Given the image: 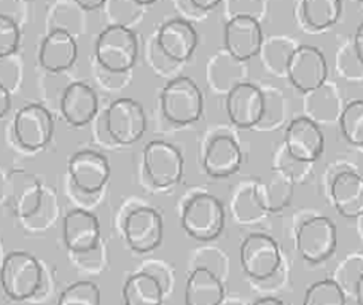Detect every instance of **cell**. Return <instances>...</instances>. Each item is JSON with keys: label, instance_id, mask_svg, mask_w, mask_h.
<instances>
[{"label": "cell", "instance_id": "cell-26", "mask_svg": "<svg viewBox=\"0 0 363 305\" xmlns=\"http://www.w3.org/2000/svg\"><path fill=\"white\" fill-rule=\"evenodd\" d=\"M302 305H347L344 289L337 280L315 282L307 289Z\"/></svg>", "mask_w": 363, "mask_h": 305}, {"label": "cell", "instance_id": "cell-10", "mask_svg": "<svg viewBox=\"0 0 363 305\" xmlns=\"http://www.w3.org/2000/svg\"><path fill=\"white\" fill-rule=\"evenodd\" d=\"M124 235L130 249L138 253L155 250L162 243V216L152 207H135L124 219Z\"/></svg>", "mask_w": 363, "mask_h": 305}, {"label": "cell", "instance_id": "cell-31", "mask_svg": "<svg viewBox=\"0 0 363 305\" xmlns=\"http://www.w3.org/2000/svg\"><path fill=\"white\" fill-rule=\"evenodd\" d=\"M11 104H12L11 91L2 81H0V118H4L9 112Z\"/></svg>", "mask_w": 363, "mask_h": 305}, {"label": "cell", "instance_id": "cell-13", "mask_svg": "<svg viewBox=\"0 0 363 305\" xmlns=\"http://www.w3.org/2000/svg\"><path fill=\"white\" fill-rule=\"evenodd\" d=\"M72 187L85 194L100 192L111 177L108 158L96 150H81L67 164Z\"/></svg>", "mask_w": 363, "mask_h": 305}, {"label": "cell", "instance_id": "cell-2", "mask_svg": "<svg viewBox=\"0 0 363 305\" xmlns=\"http://www.w3.org/2000/svg\"><path fill=\"white\" fill-rule=\"evenodd\" d=\"M162 115L173 124L188 126L196 122L204 109L200 87L188 76H179L165 84L160 96Z\"/></svg>", "mask_w": 363, "mask_h": 305}, {"label": "cell", "instance_id": "cell-6", "mask_svg": "<svg viewBox=\"0 0 363 305\" xmlns=\"http://www.w3.org/2000/svg\"><path fill=\"white\" fill-rule=\"evenodd\" d=\"M241 268L253 280H268L281 265L279 244L262 233L247 235L240 246Z\"/></svg>", "mask_w": 363, "mask_h": 305}, {"label": "cell", "instance_id": "cell-24", "mask_svg": "<svg viewBox=\"0 0 363 305\" xmlns=\"http://www.w3.org/2000/svg\"><path fill=\"white\" fill-rule=\"evenodd\" d=\"M164 295V284L149 271L133 274L123 287L124 305H162Z\"/></svg>", "mask_w": 363, "mask_h": 305}, {"label": "cell", "instance_id": "cell-35", "mask_svg": "<svg viewBox=\"0 0 363 305\" xmlns=\"http://www.w3.org/2000/svg\"><path fill=\"white\" fill-rule=\"evenodd\" d=\"M252 305H284V304H283V301H280L279 298H274V296H265V298L256 299Z\"/></svg>", "mask_w": 363, "mask_h": 305}, {"label": "cell", "instance_id": "cell-37", "mask_svg": "<svg viewBox=\"0 0 363 305\" xmlns=\"http://www.w3.org/2000/svg\"><path fill=\"white\" fill-rule=\"evenodd\" d=\"M135 2L140 4L142 6H146V5H152V4L158 2V0H135Z\"/></svg>", "mask_w": 363, "mask_h": 305}, {"label": "cell", "instance_id": "cell-7", "mask_svg": "<svg viewBox=\"0 0 363 305\" xmlns=\"http://www.w3.org/2000/svg\"><path fill=\"white\" fill-rule=\"evenodd\" d=\"M143 169L152 185L170 188L177 185L184 176L185 161L174 145L164 140H152L143 149Z\"/></svg>", "mask_w": 363, "mask_h": 305}, {"label": "cell", "instance_id": "cell-30", "mask_svg": "<svg viewBox=\"0 0 363 305\" xmlns=\"http://www.w3.org/2000/svg\"><path fill=\"white\" fill-rule=\"evenodd\" d=\"M264 0H228V12L231 17L237 15H247V17L259 18L264 12Z\"/></svg>", "mask_w": 363, "mask_h": 305}, {"label": "cell", "instance_id": "cell-28", "mask_svg": "<svg viewBox=\"0 0 363 305\" xmlns=\"http://www.w3.org/2000/svg\"><path fill=\"white\" fill-rule=\"evenodd\" d=\"M58 305H101V292L93 282H77L62 292Z\"/></svg>", "mask_w": 363, "mask_h": 305}, {"label": "cell", "instance_id": "cell-22", "mask_svg": "<svg viewBox=\"0 0 363 305\" xmlns=\"http://www.w3.org/2000/svg\"><path fill=\"white\" fill-rule=\"evenodd\" d=\"M9 200L13 213L18 218H32L43 200V189L39 179L26 172H13L9 177Z\"/></svg>", "mask_w": 363, "mask_h": 305}, {"label": "cell", "instance_id": "cell-20", "mask_svg": "<svg viewBox=\"0 0 363 305\" xmlns=\"http://www.w3.org/2000/svg\"><path fill=\"white\" fill-rule=\"evenodd\" d=\"M60 109L69 124L82 127L97 115L99 97L88 84L73 82L65 89L62 101H60Z\"/></svg>", "mask_w": 363, "mask_h": 305}, {"label": "cell", "instance_id": "cell-19", "mask_svg": "<svg viewBox=\"0 0 363 305\" xmlns=\"http://www.w3.org/2000/svg\"><path fill=\"white\" fill-rule=\"evenodd\" d=\"M38 57L39 65L47 72H65L78 58V43L67 30L57 28L42 39Z\"/></svg>", "mask_w": 363, "mask_h": 305}, {"label": "cell", "instance_id": "cell-12", "mask_svg": "<svg viewBox=\"0 0 363 305\" xmlns=\"http://www.w3.org/2000/svg\"><path fill=\"white\" fill-rule=\"evenodd\" d=\"M226 52L237 61H247L258 55L264 47V33L258 18L247 15L231 17L223 28Z\"/></svg>", "mask_w": 363, "mask_h": 305}, {"label": "cell", "instance_id": "cell-5", "mask_svg": "<svg viewBox=\"0 0 363 305\" xmlns=\"http://www.w3.org/2000/svg\"><path fill=\"white\" fill-rule=\"evenodd\" d=\"M286 74L302 93H315L328 81V61L319 48L299 45L287 58Z\"/></svg>", "mask_w": 363, "mask_h": 305}, {"label": "cell", "instance_id": "cell-17", "mask_svg": "<svg viewBox=\"0 0 363 305\" xmlns=\"http://www.w3.org/2000/svg\"><path fill=\"white\" fill-rule=\"evenodd\" d=\"M63 240L74 253L94 250L100 240V222L93 213L84 209L69 211L63 221Z\"/></svg>", "mask_w": 363, "mask_h": 305}, {"label": "cell", "instance_id": "cell-33", "mask_svg": "<svg viewBox=\"0 0 363 305\" xmlns=\"http://www.w3.org/2000/svg\"><path fill=\"white\" fill-rule=\"evenodd\" d=\"M191 2L199 11L207 12L210 9H215L218 5L223 2V0H191Z\"/></svg>", "mask_w": 363, "mask_h": 305}, {"label": "cell", "instance_id": "cell-4", "mask_svg": "<svg viewBox=\"0 0 363 305\" xmlns=\"http://www.w3.org/2000/svg\"><path fill=\"white\" fill-rule=\"evenodd\" d=\"M185 233L200 241L216 238L225 226V210L215 195L195 194L184 206L180 216Z\"/></svg>", "mask_w": 363, "mask_h": 305}, {"label": "cell", "instance_id": "cell-14", "mask_svg": "<svg viewBox=\"0 0 363 305\" xmlns=\"http://www.w3.org/2000/svg\"><path fill=\"white\" fill-rule=\"evenodd\" d=\"M225 108L235 127L252 128L264 118L265 97L256 85L246 81L238 82L226 94Z\"/></svg>", "mask_w": 363, "mask_h": 305}, {"label": "cell", "instance_id": "cell-36", "mask_svg": "<svg viewBox=\"0 0 363 305\" xmlns=\"http://www.w3.org/2000/svg\"><path fill=\"white\" fill-rule=\"evenodd\" d=\"M353 294H354V296H356L357 305H363V274L360 276V279L357 280Z\"/></svg>", "mask_w": 363, "mask_h": 305}, {"label": "cell", "instance_id": "cell-38", "mask_svg": "<svg viewBox=\"0 0 363 305\" xmlns=\"http://www.w3.org/2000/svg\"><path fill=\"white\" fill-rule=\"evenodd\" d=\"M359 2H360V4H363V0H359Z\"/></svg>", "mask_w": 363, "mask_h": 305}, {"label": "cell", "instance_id": "cell-11", "mask_svg": "<svg viewBox=\"0 0 363 305\" xmlns=\"http://www.w3.org/2000/svg\"><path fill=\"white\" fill-rule=\"evenodd\" d=\"M13 134L17 142L28 150L45 148L51 142L54 134L51 112L38 103L24 106L15 115Z\"/></svg>", "mask_w": 363, "mask_h": 305}, {"label": "cell", "instance_id": "cell-21", "mask_svg": "<svg viewBox=\"0 0 363 305\" xmlns=\"http://www.w3.org/2000/svg\"><path fill=\"white\" fill-rule=\"evenodd\" d=\"M330 196L337 211L344 218L363 216V176L354 172H341L330 183Z\"/></svg>", "mask_w": 363, "mask_h": 305}, {"label": "cell", "instance_id": "cell-23", "mask_svg": "<svg viewBox=\"0 0 363 305\" xmlns=\"http://www.w3.org/2000/svg\"><path fill=\"white\" fill-rule=\"evenodd\" d=\"M225 298L222 280L206 267L195 268L186 280V305H220Z\"/></svg>", "mask_w": 363, "mask_h": 305}, {"label": "cell", "instance_id": "cell-8", "mask_svg": "<svg viewBox=\"0 0 363 305\" xmlns=\"http://www.w3.org/2000/svg\"><path fill=\"white\" fill-rule=\"evenodd\" d=\"M338 244L335 223L326 216H314L299 226L296 249L301 257L311 264H320L334 255Z\"/></svg>", "mask_w": 363, "mask_h": 305}, {"label": "cell", "instance_id": "cell-1", "mask_svg": "<svg viewBox=\"0 0 363 305\" xmlns=\"http://www.w3.org/2000/svg\"><path fill=\"white\" fill-rule=\"evenodd\" d=\"M97 63L112 73H125L139 57V40L133 30L123 24H112L99 35L94 48Z\"/></svg>", "mask_w": 363, "mask_h": 305}, {"label": "cell", "instance_id": "cell-9", "mask_svg": "<svg viewBox=\"0 0 363 305\" xmlns=\"http://www.w3.org/2000/svg\"><path fill=\"white\" fill-rule=\"evenodd\" d=\"M143 106L133 99H118L106 111V128L111 139L119 145L139 142L146 131Z\"/></svg>", "mask_w": 363, "mask_h": 305}, {"label": "cell", "instance_id": "cell-18", "mask_svg": "<svg viewBox=\"0 0 363 305\" xmlns=\"http://www.w3.org/2000/svg\"><path fill=\"white\" fill-rule=\"evenodd\" d=\"M243 162L241 148L234 137L218 134L206 146L203 165L211 177H228L237 173Z\"/></svg>", "mask_w": 363, "mask_h": 305}, {"label": "cell", "instance_id": "cell-27", "mask_svg": "<svg viewBox=\"0 0 363 305\" xmlns=\"http://www.w3.org/2000/svg\"><path fill=\"white\" fill-rule=\"evenodd\" d=\"M340 128L345 140L363 146V100H353L340 115Z\"/></svg>", "mask_w": 363, "mask_h": 305}, {"label": "cell", "instance_id": "cell-34", "mask_svg": "<svg viewBox=\"0 0 363 305\" xmlns=\"http://www.w3.org/2000/svg\"><path fill=\"white\" fill-rule=\"evenodd\" d=\"M73 2L85 11H94L104 6L106 0H73Z\"/></svg>", "mask_w": 363, "mask_h": 305}, {"label": "cell", "instance_id": "cell-15", "mask_svg": "<svg viewBox=\"0 0 363 305\" xmlns=\"http://www.w3.org/2000/svg\"><path fill=\"white\" fill-rule=\"evenodd\" d=\"M287 154L299 162H314L320 158L325 149V135L319 124L308 116L291 121L284 133Z\"/></svg>", "mask_w": 363, "mask_h": 305}, {"label": "cell", "instance_id": "cell-3", "mask_svg": "<svg viewBox=\"0 0 363 305\" xmlns=\"http://www.w3.org/2000/svg\"><path fill=\"white\" fill-rule=\"evenodd\" d=\"M43 279L38 259L27 252H11L0 267L4 292L13 301H24L36 295Z\"/></svg>", "mask_w": 363, "mask_h": 305}, {"label": "cell", "instance_id": "cell-32", "mask_svg": "<svg viewBox=\"0 0 363 305\" xmlns=\"http://www.w3.org/2000/svg\"><path fill=\"white\" fill-rule=\"evenodd\" d=\"M353 48H354V54L356 58L360 61V65L363 66V23L357 27L356 33H354V39H353Z\"/></svg>", "mask_w": 363, "mask_h": 305}, {"label": "cell", "instance_id": "cell-29", "mask_svg": "<svg viewBox=\"0 0 363 305\" xmlns=\"http://www.w3.org/2000/svg\"><path fill=\"white\" fill-rule=\"evenodd\" d=\"M21 32L18 24L8 15L0 13V58H8L18 50Z\"/></svg>", "mask_w": 363, "mask_h": 305}, {"label": "cell", "instance_id": "cell-25", "mask_svg": "<svg viewBox=\"0 0 363 305\" xmlns=\"http://www.w3.org/2000/svg\"><path fill=\"white\" fill-rule=\"evenodd\" d=\"M342 0H301V17L308 27L325 30L338 23Z\"/></svg>", "mask_w": 363, "mask_h": 305}, {"label": "cell", "instance_id": "cell-16", "mask_svg": "<svg viewBox=\"0 0 363 305\" xmlns=\"http://www.w3.org/2000/svg\"><path fill=\"white\" fill-rule=\"evenodd\" d=\"M161 52L177 63L189 60L199 45V33L185 18H173L164 23L157 36Z\"/></svg>", "mask_w": 363, "mask_h": 305}]
</instances>
